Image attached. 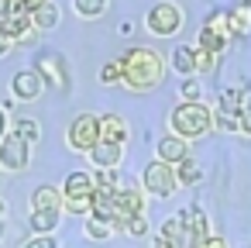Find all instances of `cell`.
I'll return each instance as SVG.
<instances>
[{
    "label": "cell",
    "mask_w": 251,
    "mask_h": 248,
    "mask_svg": "<svg viewBox=\"0 0 251 248\" xmlns=\"http://www.w3.org/2000/svg\"><path fill=\"white\" fill-rule=\"evenodd\" d=\"M90 155H93V165H97V169H117V165H121V145L97 141Z\"/></svg>",
    "instance_id": "13"
},
{
    "label": "cell",
    "mask_w": 251,
    "mask_h": 248,
    "mask_svg": "<svg viewBox=\"0 0 251 248\" xmlns=\"http://www.w3.org/2000/svg\"><path fill=\"white\" fill-rule=\"evenodd\" d=\"M86 231H90V238H107V234H110V231H114V227H110V224H103V220H97V217H93V220H86Z\"/></svg>",
    "instance_id": "24"
},
{
    "label": "cell",
    "mask_w": 251,
    "mask_h": 248,
    "mask_svg": "<svg viewBox=\"0 0 251 248\" xmlns=\"http://www.w3.org/2000/svg\"><path fill=\"white\" fill-rule=\"evenodd\" d=\"M155 248H172V245H169V241H162V238H158V241H155Z\"/></svg>",
    "instance_id": "34"
},
{
    "label": "cell",
    "mask_w": 251,
    "mask_h": 248,
    "mask_svg": "<svg viewBox=\"0 0 251 248\" xmlns=\"http://www.w3.org/2000/svg\"><path fill=\"white\" fill-rule=\"evenodd\" d=\"M0 231H4V227H0Z\"/></svg>",
    "instance_id": "36"
},
{
    "label": "cell",
    "mask_w": 251,
    "mask_h": 248,
    "mask_svg": "<svg viewBox=\"0 0 251 248\" xmlns=\"http://www.w3.org/2000/svg\"><path fill=\"white\" fill-rule=\"evenodd\" d=\"M73 7L79 18H100L107 11V0H73Z\"/></svg>",
    "instance_id": "20"
},
{
    "label": "cell",
    "mask_w": 251,
    "mask_h": 248,
    "mask_svg": "<svg viewBox=\"0 0 251 248\" xmlns=\"http://www.w3.org/2000/svg\"><path fill=\"white\" fill-rule=\"evenodd\" d=\"M21 248H55V241H52L49 234H38V238H31V241H25Z\"/></svg>",
    "instance_id": "26"
},
{
    "label": "cell",
    "mask_w": 251,
    "mask_h": 248,
    "mask_svg": "<svg viewBox=\"0 0 251 248\" xmlns=\"http://www.w3.org/2000/svg\"><path fill=\"white\" fill-rule=\"evenodd\" d=\"M28 159H31V141L28 138H21V135H4L0 138V165L4 169L18 172V169L28 165Z\"/></svg>",
    "instance_id": "5"
},
{
    "label": "cell",
    "mask_w": 251,
    "mask_h": 248,
    "mask_svg": "<svg viewBox=\"0 0 251 248\" xmlns=\"http://www.w3.org/2000/svg\"><path fill=\"white\" fill-rule=\"evenodd\" d=\"M176 186H179V179H176V169H172V165L151 162V165L145 169V190H148V193H155V196H172Z\"/></svg>",
    "instance_id": "7"
},
{
    "label": "cell",
    "mask_w": 251,
    "mask_h": 248,
    "mask_svg": "<svg viewBox=\"0 0 251 248\" xmlns=\"http://www.w3.org/2000/svg\"><path fill=\"white\" fill-rule=\"evenodd\" d=\"M179 25H182V14H179L176 4H169V0H165V4H155V7L148 11V18H145V28H148L151 35H158V38L176 35Z\"/></svg>",
    "instance_id": "4"
},
{
    "label": "cell",
    "mask_w": 251,
    "mask_h": 248,
    "mask_svg": "<svg viewBox=\"0 0 251 248\" xmlns=\"http://www.w3.org/2000/svg\"><path fill=\"white\" fill-rule=\"evenodd\" d=\"M227 28H230V35H248L251 31V7L248 4H237L227 14Z\"/></svg>",
    "instance_id": "16"
},
{
    "label": "cell",
    "mask_w": 251,
    "mask_h": 248,
    "mask_svg": "<svg viewBox=\"0 0 251 248\" xmlns=\"http://www.w3.org/2000/svg\"><path fill=\"white\" fill-rule=\"evenodd\" d=\"M62 203H66L73 214H86V210L93 207V200H62Z\"/></svg>",
    "instance_id": "27"
},
{
    "label": "cell",
    "mask_w": 251,
    "mask_h": 248,
    "mask_svg": "<svg viewBox=\"0 0 251 248\" xmlns=\"http://www.w3.org/2000/svg\"><path fill=\"white\" fill-rule=\"evenodd\" d=\"M38 234H49V231H55V224H59V210H31V220H28Z\"/></svg>",
    "instance_id": "18"
},
{
    "label": "cell",
    "mask_w": 251,
    "mask_h": 248,
    "mask_svg": "<svg viewBox=\"0 0 251 248\" xmlns=\"http://www.w3.org/2000/svg\"><path fill=\"white\" fill-rule=\"evenodd\" d=\"M172 69L179 76H193L196 73V52H193V45H179L172 52Z\"/></svg>",
    "instance_id": "15"
},
{
    "label": "cell",
    "mask_w": 251,
    "mask_h": 248,
    "mask_svg": "<svg viewBox=\"0 0 251 248\" xmlns=\"http://www.w3.org/2000/svg\"><path fill=\"white\" fill-rule=\"evenodd\" d=\"M121 66H124V83L131 90H151V86L162 83V73H165L162 55L155 49H141V45L131 49V52H124Z\"/></svg>",
    "instance_id": "1"
},
{
    "label": "cell",
    "mask_w": 251,
    "mask_h": 248,
    "mask_svg": "<svg viewBox=\"0 0 251 248\" xmlns=\"http://www.w3.org/2000/svg\"><path fill=\"white\" fill-rule=\"evenodd\" d=\"M124 227H127V234H145V231H148V224H145L141 217H134V220H127Z\"/></svg>",
    "instance_id": "29"
},
{
    "label": "cell",
    "mask_w": 251,
    "mask_h": 248,
    "mask_svg": "<svg viewBox=\"0 0 251 248\" xmlns=\"http://www.w3.org/2000/svg\"><path fill=\"white\" fill-rule=\"evenodd\" d=\"M4 128H7V107H0V138H4Z\"/></svg>",
    "instance_id": "33"
},
{
    "label": "cell",
    "mask_w": 251,
    "mask_h": 248,
    "mask_svg": "<svg viewBox=\"0 0 251 248\" xmlns=\"http://www.w3.org/2000/svg\"><path fill=\"white\" fill-rule=\"evenodd\" d=\"M31 25L42 28V31H45V28H55V25H59V7L52 4V0H49V4H42V7L31 14Z\"/></svg>",
    "instance_id": "17"
},
{
    "label": "cell",
    "mask_w": 251,
    "mask_h": 248,
    "mask_svg": "<svg viewBox=\"0 0 251 248\" xmlns=\"http://www.w3.org/2000/svg\"><path fill=\"white\" fill-rule=\"evenodd\" d=\"M42 4H49V0H11V7H18V11H25V14H35Z\"/></svg>",
    "instance_id": "25"
},
{
    "label": "cell",
    "mask_w": 251,
    "mask_h": 248,
    "mask_svg": "<svg viewBox=\"0 0 251 248\" xmlns=\"http://www.w3.org/2000/svg\"><path fill=\"white\" fill-rule=\"evenodd\" d=\"M237 124H241V131H248V135H251V104H244V107H241Z\"/></svg>",
    "instance_id": "28"
},
{
    "label": "cell",
    "mask_w": 251,
    "mask_h": 248,
    "mask_svg": "<svg viewBox=\"0 0 251 248\" xmlns=\"http://www.w3.org/2000/svg\"><path fill=\"white\" fill-rule=\"evenodd\" d=\"M93 193H97L93 172H69V176H66L62 200H93Z\"/></svg>",
    "instance_id": "8"
},
{
    "label": "cell",
    "mask_w": 251,
    "mask_h": 248,
    "mask_svg": "<svg viewBox=\"0 0 251 248\" xmlns=\"http://www.w3.org/2000/svg\"><path fill=\"white\" fill-rule=\"evenodd\" d=\"M4 210H7V207H4V200H0V217H4Z\"/></svg>",
    "instance_id": "35"
},
{
    "label": "cell",
    "mask_w": 251,
    "mask_h": 248,
    "mask_svg": "<svg viewBox=\"0 0 251 248\" xmlns=\"http://www.w3.org/2000/svg\"><path fill=\"white\" fill-rule=\"evenodd\" d=\"M69 148L73 152H93V145L100 141V117L93 114H79L73 124H69Z\"/></svg>",
    "instance_id": "3"
},
{
    "label": "cell",
    "mask_w": 251,
    "mask_h": 248,
    "mask_svg": "<svg viewBox=\"0 0 251 248\" xmlns=\"http://www.w3.org/2000/svg\"><path fill=\"white\" fill-rule=\"evenodd\" d=\"M14 135H21V138L35 141V138H38V124H35V121H25V117H21V121H18V128H14Z\"/></svg>",
    "instance_id": "23"
},
{
    "label": "cell",
    "mask_w": 251,
    "mask_h": 248,
    "mask_svg": "<svg viewBox=\"0 0 251 248\" xmlns=\"http://www.w3.org/2000/svg\"><path fill=\"white\" fill-rule=\"evenodd\" d=\"M176 179H179V183H186V186H193V183H200V179H203V169H200L193 159H182V162H179V169H176Z\"/></svg>",
    "instance_id": "19"
},
{
    "label": "cell",
    "mask_w": 251,
    "mask_h": 248,
    "mask_svg": "<svg viewBox=\"0 0 251 248\" xmlns=\"http://www.w3.org/2000/svg\"><path fill=\"white\" fill-rule=\"evenodd\" d=\"M210 107H203L200 100H182L176 110H172V131L179 138H200L206 128H210Z\"/></svg>",
    "instance_id": "2"
},
{
    "label": "cell",
    "mask_w": 251,
    "mask_h": 248,
    "mask_svg": "<svg viewBox=\"0 0 251 248\" xmlns=\"http://www.w3.org/2000/svg\"><path fill=\"white\" fill-rule=\"evenodd\" d=\"M100 83H107V86L124 83V66H121V59H114V62H107V66L100 69Z\"/></svg>",
    "instance_id": "21"
},
{
    "label": "cell",
    "mask_w": 251,
    "mask_h": 248,
    "mask_svg": "<svg viewBox=\"0 0 251 248\" xmlns=\"http://www.w3.org/2000/svg\"><path fill=\"white\" fill-rule=\"evenodd\" d=\"M203 248H227V241H224V238H206Z\"/></svg>",
    "instance_id": "31"
},
{
    "label": "cell",
    "mask_w": 251,
    "mask_h": 248,
    "mask_svg": "<svg viewBox=\"0 0 251 248\" xmlns=\"http://www.w3.org/2000/svg\"><path fill=\"white\" fill-rule=\"evenodd\" d=\"M100 141L124 145V141H127V124H124V117H117V114H103V117H100Z\"/></svg>",
    "instance_id": "10"
},
{
    "label": "cell",
    "mask_w": 251,
    "mask_h": 248,
    "mask_svg": "<svg viewBox=\"0 0 251 248\" xmlns=\"http://www.w3.org/2000/svg\"><path fill=\"white\" fill-rule=\"evenodd\" d=\"M182 97H186V100H200V86H196V83H186V86H182Z\"/></svg>",
    "instance_id": "30"
},
{
    "label": "cell",
    "mask_w": 251,
    "mask_h": 248,
    "mask_svg": "<svg viewBox=\"0 0 251 248\" xmlns=\"http://www.w3.org/2000/svg\"><path fill=\"white\" fill-rule=\"evenodd\" d=\"M31 207H35V210H62V190H55V186H38L35 196H31Z\"/></svg>",
    "instance_id": "14"
},
{
    "label": "cell",
    "mask_w": 251,
    "mask_h": 248,
    "mask_svg": "<svg viewBox=\"0 0 251 248\" xmlns=\"http://www.w3.org/2000/svg\"><path fill=\"white\" fill-rule=\"evenodd\" d=\"M35 73H38V76H45L52 86H62V90H66V66H62V59H59V55H42Z\"/></svg>",
    "instance_id": "12"
},
{
    "label": "cell",
    "mask_w": 251,
    "mask_h": 248,
    "mask_svg": "<svg viewBox=\"0 0 251 248\" xmlns=\"http://www.w3.org/2000/svg\"><path fill=\"white\" fill-rule=\"evenodd\" d=\"M42 86H45V80L35 69H21L14 76V97H21V100H35L42 93Z\"/></svg>",
    "instance_id": "9"
},
{
    "label": "cell",
    "mask_w": 251,
    "mask_h": 248,
    "mask_svg": "<svg viewBox=\"0 0 251 248\" xmlns=\"http://www.w3.org/2000/svg\"><path fill=\"white\" fill-rule=\"evenodd\" d=\"M182 159H186V138L169 135V138L158 141V162H165V165H179Z\"/></svg>",
    "instance_id": "11"
},
{
    "label": "cell",
    "mask_w": 251,
    "mask_h": 248,
    "mask_svg": "<svg viewBox=\"0 0 251 248\" xmlns=\"http://www.w3.org/2000/svg\"><path fill=\"white\" fill-rule=\"evenodd\" d=\"M11 45H14V42H11V38H4V35H0V59H4V55H7V52H11Z\"/></svg>",
    "instance_id": "32"
},
{
    "label": "cell",
    "mask_w": 251,
    "mask_h": 248,
    "mask_svg": "<svg viewBox=\"0 0 251 248\" xmlns=\"http://www.w3.org/2000/svg\"><path fill=\"white\" fill-rule=\"evenodd\" d=\"M196 52V73H210L217 66V55L213 52H203V49H193Z\"/></svg>",
    "instance_id": "22"
},
{
    "label": "cell",
    "mask_w": 251,
    "mask_h": 248,
    "mask_svg": "<svg viewBox=\"0 0 251 248\" xmlns=\"http://www.w3.org/2000/svg\"><path fill=\"white\" fill-rule=\"evenodd\" d=\"M227 38H230L227 14H213V18H206V28L200 31V45H196V49L220 55V52H224V45H227Z\"/></svg>",
    "instance_id": "6"
}]
</instances>
